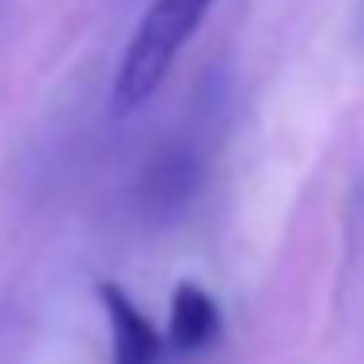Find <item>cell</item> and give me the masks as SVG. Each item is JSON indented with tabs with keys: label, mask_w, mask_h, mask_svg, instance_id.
<instances>
[{
	"label": "cell",
	"mask_w": 364,
	"mask_h": 364,
	"mask_svg": "<svg viewBox=\"0 0 364 364\" xmlns=\"http://www.w3.org/2000/svg\"><path fill=\"white\" fill-rule=\"evenodd\" d=\"M219 338V304L206 287H198L193 279H185L171 291V309H167V343L180 355L206 351Z\"/></svg>",
	"instance_id": "3957f363"
},
{
	"label": "cell",
	"mask_w": 364,
	"mask_h": 364,
	"mask_svg": "<svg viewBox=\"0 0 364 364\" xmlns=\"http://www.w3.org/2000/svg\"><path fill=\"white\" fill-rule=\"evenodd\" d=\"M193 185H198V159L189 150H167L154 163V171H150V198L163 210L180 206V202L193 193Z\"/></svg>",
	"instance_id": "277c9868"
},
{
	"label": "cell",
	"mask_w": 364,
	"mask_h": 364,
	"mask_svg": "<svg viewBox=\"0 0 364 364\" xmlns=\"http://www.w3.org/2000/svg\"><path fill=\"white\" fill-rule=\"evenodd\" d=\"M210 9L215 0H150L112 77V116H133L154 99Z\"/></svg>",
	"instance_id": "6da1fadb"
},
{
	"label": "cell",
	"mask_w": 364,
	"mask_h": 364,
	"mask_svg": "<svg viewBox=\"0 0 364 364\" xmlns=\"http://www.w3.org/2000/svg\"><path fill=\"white\" fill-rule=\"evenodd\" d=\"M99 304H103L107 330H112V364H154L163 351L159 330L129 300V291L116 283H99Z\"/></svg>",
	"instance_id": "7a4b0ae2"
}]
</instances>
